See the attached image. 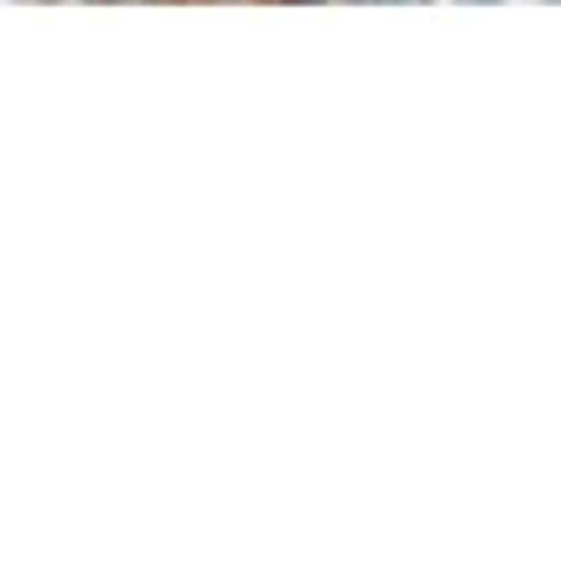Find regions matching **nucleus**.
Returning a JSON list of instances; mask_svg holds the SVG:
<instances>
[{
    "mask_svg": "<svg viewBox=\"0 0 561 561\" xmlns=\"http://www.w3.org/2000/svg\"><path fill=\"white\" fill-rule=\"evenodd\" d=\"M403 7H410V0H403Z\"/></svg>",
    "mask_w": 561,
    "mask_h": 561,
    "instance_id": "nucleus-1",
    "label": "nucleus"
}]
</instances>
